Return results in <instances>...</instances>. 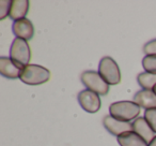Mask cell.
<instances>
[{
    "label": "cell",
    "instance_id": "6da1fadb",
    "mask_svg": "<svg viewBox=\"0 0 156 146\" xmlns=\"http://www.w3.org/2000/svg\"><path fill=\"white\" fill-rule=\"evenodd\" d=\"M141 107L134 101H118L109 107V113L115 119L121 122H134L139 117Z\"/></svg>",
    "mask_w": 156,
    "mask_h": 146
},
{
    "label": "cell",
    "instance_id": "7a4b0ae2",
    "mask_svg": "<svg viewBox=\"0 0 156 146\" xmlns=\"http://www.w3.org/2000/svg\"><path fill=\"white\" fill-rule=\"evenodd\" d=\"M50 71L43 66L28 65L22 70L20 80L27 85H41L50 80Z\"/></svg>",
    "mask_w": 156,
    "mask_h": 146
},
{
    "label": "cell",
    "instance_id": "3957f363",
    "mask_svg": "<svg viewBox=\"0 0 156 146\" xmlns=\"http://www.w3.org/2000/svg\"><path fill=\"white\" fill-rule=\"evenodd\" d=\"M10 58L22 69L28 66L31 59V50L28 41L15 38L10 48Z\"/></svg>",
    "mask_w": 156,
    "mask_h": 146
},
{
    "label": "cell",
    "instance_id": "277c9868",
    "mask_svg": "<svg viewBox=\"0 0 156 146\" xmlns=\"http://www.w3.org/2000/svg\"><path fill=\"white\" fill-rule=\"evenodd\" d=\"M98 73L109 86L117 85L121 82V71L119 66L115 59L109 56H105L101 59L98 65Z\"/></svg>",
    "mask_w": 156,
    "mask_h": 146
},
{
    "label": "cell",
    "instance_id": "5b68a950",
    "mask_svg": "<svg viewBox=\"0 0 156 146\" xmlns=\"http://www.w3.org/2000/svg\"><path fill=\"white\" fill-rule=\"evenodd\" d=\"M81 83L87 87V89L96 92L100 96H106L109 92V85L106 83L102 75L93 70H88L81 73Z\"/></svg>",
    "mask_w": 156,
    "mask_h": 146
},
{
    "label": "cell",
    "instance_id": "8992f818",
    "mask_svg": "<svg viewBox=\"0 0 156 146\" xmlns=\"http://www.w3.org/2000/svg\"><path fill=\"white\" fill-rule=\"evenodd\" d=\"M78 102L80 107L88 113H96L101 109L100 95L89 89L81 90L78 94Z\"/></svg>",
    "mask_w": 156,
    "mask_h": 146
},
{
    "label": "cell",
    "instance_id": "52a82bcc",
    "mask_svg": "<svg viewBox=\"0 0 156 146\" xmlns=\"http://www.w3.org/2000/svg\"><path fill=\"white\" fill-rule=\"evenodd\" d=\"M103 124L106 130L112 135L119 137L122 133L127 132V131H133V125L132 122H121V120L115 119L111 115H106L103 119Z\"/></svg>",
    "mask_w": 156,
    "mask_h": 146
},
{
    "label": "cell",
    "instance_id": "ba28073f",
    "mask_svg": "<svg viewBox=\"0 0 156 146\" xmlns=\"http://www.w3.org/2000/svg\"><path fill=\"white\" fill-rule=\"evenodd\" d=\"M12 30L16 38L26 41L31 40L34 36V26L28 18L15 21L12 25Z\"/></svg>",
    "mask_w": 156,
    "mask_h": 146
},
{
    "label": "cell",
    "instance_id": "9c48e42d",
    "mask_svg": "<svg viewBox=\"0 0 156 146\" xmlns=\"http://www.w3.org/2000/svg\"><path fill=\"white\" fill-rule=\"evenodd\" d=\"M133 125V131L136 132L137 134H139L147 144L151 143L154 140V137H156V133L153 129L151 128V126L149 125V122L145 120L144 117H138L132 122Z\"/></svg>",
    "mask_w": 156,
    "mask_h": 146
},
{
    "label": "cell",
    "instance_id": "30bf717a",
    "mask_svg": "<svg viewBox=\"0 0 156 146\" xmlns=\"http://www.w3.org/2000/svg\"><path fill=\"white\" fill-rule=\"evenodd\" d=\"M22 68L18 67L9 57H0V73L7 79L15 80L20 79L22 73Z\"/></svg>",
    "mask_w": 156,
    "mask_h": 146
},
{
    "label": "cell",
    "instance_id": "8fae6325",
    "mask_svg": "<svg viewBox=\"0 0 156 146\" xmlns=\"http://www.w3.org/2000/svg\"><path fill=\"white\" fill-rule=\"evenodd\" d=\"M134 102L145 110L156 109V95L153 90L141 89L134 96Z\"/></svg>",
    "mask_w": 156,
    "mask_h": 146
},
{
    "label": "cell",
    "instance_id": "7c38bea8",
    "mask_svg": "<svg viewBox=\"0 0 156 146\" xmlns=\"http://www.w3.org/2000/svg\"><path fill=\"white\" fill-rule=\"evenodd\" d=\"M29 5L30 3L28 0H12L9 17L14 22L26 18V15L29 11Z\"/></svg>",
    "mask_w": 156,
    "mask_h": 146
},
{
    "label": "cell",
    "instance_id": "4fadbf2b",
    "mask_svg": "<svg viewBox=\"0 0 156 146\" xmlns=\"http://www.w3.org/2000/svg\"><path fill=\"white\" fill-rule=\"evenodd\" d=\"M120 146H149V144L134 131H127L117 137Z\"/></svg>",
    "mask_w": 156,
    "mask_h": 146
},
{
    "label": "cell",
    "instance_id": "5bb4252c",
    "mask_svg": "<svg viewBox=\"0 0 156 146\" xmlns=\"http://www.w3.org/2000/svg\"><path fill=\"white\" fill-rule=\"evenodd\" d=\"M139 85L142 87V89L153 90L156 86V74L150 73V72H141L137 77Z\"/></svg>",
    "mask_w": 156,
    "mask_h": 146
},
{
    "label": "cell",
    "instance_id": "9a60e30c",
    "mask_svg": "<svg viewBox=\"0 0 156 146\" xmlns=\"http://www.w3.org/2000/svg\"><path fill=\"white\" fill-rule=\"evenodd\" d=\"M142 67L145 72L156 74V55H145L142 59Z\"/></svg>",
    "mask_w": 156,
    "mask_h": 146
},
{
    "label": "cell",
    "instance_id": "2e32d148",
    "mask_svg": "<svg viewBox=\"0 0 156 146\" xmlns=\"http://www.w3.org/2000/svg\"><path fill=\"white\" fill-rule=\"evenodd\" d=\"M144 118L156 133V109L145 110Z\"/></svg>",
    "mask_w": 156,
    "mask_h": 146
},
{
    "label": "cell",
    "instance_id": "e0dca14e",
    "mask_svg": "<svg viewBox=\"0 0 156 146\" xmlns=\"http://www.w3.org/2000/svg\"><path fill=\"white\" fill-rule=\"evenodd\" d=\"M11 2L8 0H1L0 1V20H5L7 16H9L10 9H11Z\"/></svg>",
    "mask_w": 156,
    "mask_h": 146
},
{
    "label": "cell",
    "instance_id": "ac0fdd59",
    "mask_svg": "<svg viewBox=\"0 0 156 146\" xmlns=\"http://www.w3.org/2000/svg\"><path fill=\"white\" fill-rule=\"evenodd\" d=\"M143 52L145 55H156V39L151 40L143 46Z\"/></svg>",
    "mask_w": 156,
    "mask_h": 146
},
{
    "label": "cell",
    "instance_id": "d6986e66",
    "mask_svg": "<svg viewBox=\"0 0 156 146\" xmlns=\"http://www.w3.org/2000/svg\"><path fill=\"white\" fill-rule=\"evenodd\" d=\"M149 146H156V137H154V140L151 142V143H149Z\"/></svg>",
    "mask_w": 156,
    "mask_h": 146
},
{
    "label": "cell",
    "instance_id": "ffe728a7",
    "mask_svg": "<svg viewBox=\"0 0 156 146\" xmlns=\"http://www.w3.org/2000/svg\"><path fill=\"white\" fill-rule=\"evenodd\" d=\"M153 92H155V95H156V86H155V87H154V88H153Z\"/></svg>",
    "mask_w": 156,
    "mask_h": 146
}]
</instances>
